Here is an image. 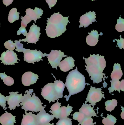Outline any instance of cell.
<instances>
[{
    "label": "cell",
    "mask_w": 124,
    "mask_h": 125,
    "mask_svg": "<svg viewBox=\"0 0 124 125\" xmlns=\"http://www.w3.org/2000/svg\"><path fill=\"white\" fill-rule=\"evenodd\" d=\"M120 39L117 40L115 39L114 41H116L117 42V45L118 47L120 49H124V39L122 38L121 35H120Z\"/></svg>",
    "instance_id": "d590c367"
},
{
    "label": "cell",
    "mask_w": 124,
    "mask_h": 125,
    "mask_svg": "<svg viewBox=\"0 0 124 125\" xmlns=\"http://www.w3.org/2000/svg\"><path fill=\"white\" fill-rule=\"evenodd\" d=\"M96 13L95 11H90L83 15L80 17L79 22L80 23L79 28L83 27L85 28L92 24V23L97 22L96 20Z\"/></svg>",
    "instance_id": "4fadbf2b"
},
{
    "label": "cell",
    "mask_w": 124,
    "mask_h": 125,
    "mask_svg": "<svg viewBox=\"0 0 124 125\" xmlns=\"http://www.w3.org/2000/svg\"><path fill=\"white\" fill-rule=\"evenodd\" d=\"M111 82V86L108 88L109 93H111L114 91H118L120 93L121 90L124 92V80L122 79L121 81H110Z\"/></svg>",
    "instance_id": "603a6c76"
},
{
    "label": "cell",
    "mask_w": 124,
    "mask_h": 125,
    "mask_svg": "<svg viewBox=\"0 0 124 125\" xmlns=\"http://www.w3.org/2000/svg\"><path fill=\"white\" fill-rule=\"evenodd\" d=\"M73 107L68 105L67 107L62 106L60 108L59 119H64L68 117L73 111Z\"/></svg>",
    "instance_id": "cb8c5ba5"
},
{
    "label": "cell",
    "mask_w": 124,
    "mask_h": 125,
    "mask_svg": "<svg viewBox=\"0 0 124 125\" xmlns=\"http://www.w3.org/2000/svg\"><path fill=\"white\" fill-rule=\"evenodd\" d=\"M10 94L9 96H7V104L8 105V108L10 110H14L16 108L17 106H20L23 99V96L22 93L19 94L18 92H11L9 93Z\"/></svg>",
    "instance_id": "8fae6325"
},
{
    "label": "cell",
    "mask_w": 124,
    "mask_h": 125,
    "mask_svg": "<svg viewBox=\"0 0 124 125\" xmlns=\"http://www.w3.org/2000/svg\"><path fill=\"white\" fill-rule=\"evenodd\" d=\"M40 31V27H38V26L33 23V25L31 26L26 38L23 39H20L19 41L20 42H27V44L28 43L36 44L39 40V37L41 34Z\"/></svg>",
    "instance_id": "ba28073f"
},
{
    "label": "cell",
    "mask_w": 124,
    "mask_h": 125,
    "mask_svg": "<svg viewBox=\"0 0 124 125\" xmlns=\"http://www.w3.org/2000/svg\"><path fill=\"white\" fill-rule=\"evenodd\" d=\"M117 100L116 99L108 100L105 103L106 109L107 111L111 112L113 111L115 107L117 105Z\"/></svg>",
    "instance_id": "4316f807"
},
{
    "label": "cell",
    "mask_w": 124,
    "mask_h": 125,
    "mask_svg": "<svg viewBox=\"0 0 124 125\" xmlns=\"http://www.w3.org/2000/svg\"><path fill=\"white\" fill-rule=\"evenodd\" d=\"M19 12H18L16 8H13L11 10L8 16V21L10 23H13L18 20L19 18Z\"/></svg>",
    "instance_id": "d4e9b609"
},
{
    "label": "cell",
    "mask_w": 124,
    "mask_h": 125,
    "mask_svg": "<svg viewBox=\"0 0 124 125\" xmlns=\"http://www.w3.org/2000/svg\"><path fill=\"white\" fill-rule=\"evenodd\" d=\"M68 18L63 17L58 12L53 14L50 18H47V26L45 29L47 36L51 38L61 36L67 30L68 23H70Z\"/></svg>",
    "instance_id": "7a4b0ae2"
},
{
    "label": "cell",
    "mask_w": 124,
    "mask_h": 125,
    "mask_svg": "<svg viewBox=\"0 0 124 125\" xmlns=\"http://www.w3.org/2000/svg\"><path fill=\"white\" fill-rule=\"evenodd\" d=\"M27 31H26V29L25 28H23V27H20L19 28V30L17 31V35H20L21 34H23L24 36H26L27 34Z\"/></svg>",
    "instance_id": "74e56055"
},
{
    "label": "cell",
    "mask_w": 124,
    "mask_h": 125,
    "mask_svg": "<svg viewBox=\"0 0 124 125\" xmlns=\"http://www.w3.org/2000/svg\"><path fill=\"white\" fill-rule=\"evenodd\" d=\"M14 1V0H3L4 4L7 7L9 6Z\"/></svg>",
    "instance_id": "ab89813d"
},
{
    "label": "cell",
    "mask_w": 124,
    "mask_h": 125,
    "mask_svg": "<svg viewBox=\"0 0 124 125\" xmlns=\"http://www.w3.org/2000/svg\"><path fill=\"white\" fill-rule=\"evenodd\" d=\"M65 84L69 94L68 96L65 95L63 97L66 98V101H68L71 95L79 93L84 89L86 85L85 76L79 72L76 67L75 69L69 72Z\"/></svg>",
    "instance_id": "3957f363"
},
{
    "label": "cell",
    "mask_w": 124,
    "mask_h": 125,
    "mask_svg": "<svg viewBox=\"0 0 124 125\" xmlns=\"http://www.w3.org/2000/svg\"><path fill=\"white\" fill-rule=\"evenodd\" d=\"M15 117L11 113L6 111L0 117V123L2 125H14L16 123Z\"/></svg>",
    "instance_id": "ac0fdd59"
},
{
    "label": "cell",
    "mask_w": 124,
    "mask_h": 125,
    "mask_svg": "<svg viewBox=\"0 0 124 125\" xmlns=\"http://www.w3.org/2000/svg\"><path fill=\"white\" fill-rule=\"evenodd\" d=\"M0 77L1 79L3 80V82L5 84L8 86L13 85L14 83V81L12 77L8 76L5 73H0Z\"/></svg>",
    "instance_id": "83f0119b"
},
{
    "label": "cell",
    "mask_w": 124,
    "mask_h": 125,
    "mask_svg": "<svg viewBox=\"0 0 124 125\" xmlns=\"http://www.w3.org/2000/svg\"></svg>",
    "instance_id": "7bdbcfd3"
},
{
    "label": "cell",
    "mask_w": 124,
    "mask_h": 125,
    "mask_svg": "<svg viewBox=\"0 0 124 125\" xmlns=\"http://www.w3.org/2000/svg\"><path fill=\"white\" fill-rule=\"evenodd\" d=\"M0 60L1 61V63H3L6 65H15V63H18V59L17 55L13 51L8 50L6 52H4L1 54Z\"/></svg>",
    "instance_id": "7c38bea8"
},
{
    "label": "cell",
    "mask_w": 124,
    "mask_h": 125,
    "mask_svg": "<svg viewBox=\"0 0 124 125\" xmlns=\"http://www.w3.org/2000/svg\"><path fill=\"white\" fill-rule=\"evenodd\" d=\"M58 0H46L47 3L49 5L50 9H51L52 7L55 6L57 4Z\"/></svg>",
    "instance_id": "f35d334b"
},
{
    "label": "cell",
    "mask_w": 124,
    "mask_h": 125,
    "mask_svg": "<svg viewBox=\"0 0 124 125\" xmlns=\"http://www.w3.org/2000/svg\"><path fill=\"white\" fill-rule=\"evenodd\" d=\"M57 125H72L71 119L68 117L64 119H60L56 123Z\"/></svg>",
    "instance_id": "d6a6232c"
},
{
    "label": "cell",
    "mask_w": 124,
    "mask_h": 125,
    "mask_svg": "<svg viewBox=\"0 0 124 125\" xmlns=\"http://www.w3.org/2000/svg\"><path fill=\"white\" fill-rule=\"evenodd\" d=\"M26 114L23 115L21 125H39L38 124L36 115L32 112L27 113L25 112Z\"/></svg>",
    "instance_id": "e0dca14e"
},
{
    "label": "cell",
    "mask_w": 124,
    "mask_h": 125,
    "mask_svg": "<svg viewBox=\"0 0 124 125\" xmlns=\"http://www.w3.org/2000/svg\"><path fill=\"white\" fill-rule=\"evenodd\" d=\"M123 75V73L121 68V64L115 63L114 65L113 70L111 75L112 80L113 81H119Z\"/></svg>",
    "instance_id": "ffe728a7"
},
{
    "label": "cell",
    "mask_w": 124,
    "mask_h": 125,
    "mask_svg": "<svg viewBox=\"0 0 124 125\" xmlns=\"http://www.w3.org/2000/svg\"><path fill=\"white\" fill-rule=\"evenodd\" d=\"M91 0L94 1V0Z\"/></svg>",
    "instance_id": "b9f144b4"
},
{
    "label": "cell",
    "mask_w": 124,
    "mask_h": 125,
    "mask_svg": "<svg viewBox=\"0 0 124 125\" xmlns=\"http://www.w3.org/2000/svg\"><path fill=\"white\" fill-rule=\"evenodd\" d=\"M41 95L47 100L49 101V103L58 100L54 83H48L41 89Z\"/></svg>",
    "instance_id": "9c48e42d"
},
{
    "label": "cell",
    "mask_w": 124,
    "mask_h": 125,
    "mask_svg": "<svg viewBox=\"0 0 124 125\" xmlns=\"http://www.w3.org/2000/svg\"><path fill=\"white\" fill-rule=\"evenodd\" d=\"M116 29L119 32H122L124 31V19L121 18V15L119 19L117 20Z\"/></svg>",
    "instance_id": "f546056e"
},
{
    "label": "cell",
    "mask_w": 124,
    "mask_h": 125,
    "mask_svg": "<svg viewBox=\"0 0 124 125\" xmlns=\"http://www.w3.org/2000/svg\"><path fill=\"white\" fill-rule=\"evenodd\" d=\"M36 118L39 125H45L50 123L54 119L55 117L46 113V111L44 110L36 115Z\"/></svg>",
    "instance_id": "9a60e30c"
},
{
    "label": "cell",
    "mask_w": 124,
    "mask_h": 125,
    "mask_svg": "<svg viewBox=\"0 0 124 125\" xmlns=\"http://www.w3.org/2000/svg\"><path fill=\"white\" fill-rule=\"evenodd\" d=\"M89 35L87 36L86 42L89 46H95L97 44L99 39V34L97 31L92 30L90 33H89Z\"/></svg>",
    "instance_id": "d6986e66"
},
{
    "label": "cell",
    "mask_w": 124,
    "mask_h": 125,
    "mask_svg": "<svg viewBox=\"0 0 124 125\" xmlns=\"http://www.w3.org/2000/svg\"><path fill=\"white\" fill-rule=\"evenodd\" d=\"M43 11L41 9L35 7V9L29 8L25 11L26 15L25 17H21V26L22 27L25 28L27 27L28 24L30 23L31 21L33 20L36 22L37 19L41 18V16L43 15Z\"/></svg>",
    "instance_id": "5b68a950"
},
{
    "label": "cell",
    "mask_w": 124,
    "mask_h": 125,
    "mask_svg": "<svg viewBox=\"0 0 124 125\" xmlns=\"http://www.w3.org/2000/svg\"><path fill=\"white\" fill-rule=\"evenodd\" d=\"M54 86L55 90L58 99L63 97V92L65 89V84L63 82L60 80H56L54 81Z\"/></svg>",
    "instance_id": "7402d4cb"
},
{
    "label": "cell",
    "mask_w": 124,
    "mask_h": 125,
    "mask_svg": "<svg viewBox=\"0 0 124 125\" xmlns=\"http://www.w3.org/2000/svg\"><path fill=\"white\" fill-rule=\"evenodd\" d=\"M102 88H98L96 89L95 87H93L91 86L90 90L87 95V97L86 98V101L85 103H86L89 102L91 104V105H92L94 108L96 103L102 100L103 98L105 99V94H102L103 92H102Z\"/></svg>",
    "instance_id": "52a82bcc"
},
{
    "label": "cell",
    "mask_w": 124,
    "mask_h": 125,
    "mask_svg": "<svg viewBox=\"0 0 124 125\" xmlns=\"http://www.w3.org/2000/svg\"><path fill=\"white\" fill-rule=\"evenodd\" d=\"M93 108H94L91 107L90 104H87L85 103L83 104L81 108L79 109V111L83 114L85 117L97 116V113L95 112Z\"/></svg>",
    "instance_id": "44dd1931"
},
{
    "label": "cell",
    "mask_w": 124,
    "mask_h": 125,
    "mask_svg": "<svg viewBox=\"0 0 124 125\" xmlns=\"http://www.w3.org/2000/svg\"><path fill=\"white\" fill-rule=\"evenodd\" d=\"M75 61L73 57L69 56L60 62L58 66L62 71L64 72H67L75 67Z\"/></svg>",
    "instance_id": "2e32d148"
},
{
    "label": "cell",
    "mask_w": 124,
    "mask_h": 125,
    "mask_svg": "<svg viewBox=\"0 0 124 125\" xmlns=\"http://www.w3.org/2000/svg\"><path fill=\"white\" fill-rule=\"evenodd\" d=\"M6 97L0 93V105L4 110H5V108H6Z\"/></svg>",
    "instance_id": "e575fe53"
},
{
    "label": "cell",
    "mask_w": 124,
    "mask_h": 125,
    "mask_svg": "<svg viewBox=\"0 0 124 125\" xmlns=\"http://www.w3.org/2000/svg\"><path fill=\"white\" fill-rule=\"evenodd\" d=\"M93 119L91 117H85L84 119L81 122L79 123L78 125H96L97 122L93 123Z\"/></svg>",
    "instance_id": "1f68e13d"
},
{
    "label": "cell",
    "mask_w": 124,
    "mask_h": 125,
    "mask_svg": "<svg viewBox=\"0 0 124 125\" xmlns=\"http://www.w3.org/2000/svg\"><path fill=\"white\" fill-rule=\"evenodd\" d=\"M68 57L65 55L64 52L61 51L51 50V52L47 56V58L50 64L53 68H56L57 70V67L59 65L63 58Z\"/></svg>",
    "instance_id": "30bf717a"
},
{
    "label": "cell",
    "mask_w": 124,
    "mask_h": 125,
    "mask_svg": "<svg viewBox=\"0 0 124 125\" xmlns=\"http://www.w3.org/2000/svg\"><path fill=\"white\" fill-rule=\"evenodd\" d=\"M4 47L9 51H13L15 49V46L14 43L11 40H8L4 43Z\"/></svg>",
    "instance_id": "836d02e7"
},
{
    "label": "cell",
    "mask_w": 124,
    "mask_h": 125,
    "mask_svg": "<svg viewBox=\"0 0 124 125\" xmlns=\"http://www.w3.org/2000/svg\"><path fill=\"white\" fill-rule=\"evenodd\" d=\"M73 119L74 120H78V122L81 123L84 119L85 115L81 112H76L73 115Z\"/></svg>",
    "instance_id": "4dcf8cb0"
},
{
    "label": "cell",
    "mask_w": 124,
    "mask_h": 125,
    "mask_svg": "<svg viewBox=\"0 0 124 125\" xmlns=\"http://www.w3.org/2000/svg\"><path fill=\"white\" fill-rule=\"evenodd\" d=\"M15 47L17 48V49L15 50L18 52H21L22 49L23 48V44L20 43V42L18 40H15Z\"/></svg>",
    "instance_id": "8d00e7d4"
},
{
    "label": "cell",
    "mask_w": 124,
    "mask_h": 125,
    "mask_svg": "<svg viewBox=\"0 0 124 125\" xmlns=\"http://www.w3.org/2000/svg\"><path fill=\"white\" fill-rule=\"evenodd\" d=\"M86 64V70L88 72L90 79L92 80L93 83L98 84L102 82L103 76L106 75L103 73V70L106 67V61L104 56H100L99 54H95L90 55L88 58H84Z\"/></svg>",
    "instance_id": "6da1fadb"
},
{
    "label": "cell",
    "mask_w": 124,
    "mask_h": 125,
    "mask_svg": "<svg viewBox=\"0 0 124 125\" xmlns=\"http://www.w3.org/2000/svg\"><path fill=\"white\" fill-rule=\"evenodd\" d=\"M61 103L57 102L52 105L51 107V111H50V113L52 114V115L57 119H59L61 108Z\"/></svg>",
    "instance_id": "484cf974"
},
{
    "label": "cell",
    "mask_w": 124,
    "mask_h": 125,
    "mask_svg": "<svg viewBox=\"0 0 124 125\" xmlns=\"http://www.w3.org/2000/svg\"><path fill=\"white\" fill-rule=\"evenodd\" d=\"M33 92V89H30L25 91L26 94L23 95V99L20 106H22V109L25 112L31 111L33 112H37L44 110L45 107L42 106L43 103L38 97L36 96L35 94L32 93Z\"/></svg>",
    "instance_id": "277c9868"
},
{
    "label": "cell",
    "mask_w": 124,
    "mask_h": 125,
    "mask_svg": "<svg viewBox=\"0 0 124 125\" xmlns=\"http://www.w3.org/2000/svg\"><path fill=\"white\" fill-rule=\"evenodd\" d=\"M21 52L24 53V60L28 63H32L34 64L35 62H38L41 61H43L42 57L47 56L49 54L46 53L43 54L40 51L37 50H31L30 49H25L23 48Z\"/></svg>",
    "instance_id": "8992f818"
},
{
    "label": "cell",
    "mask_w": 124,
    "mask_h": 125,
    "mask_svg": "<svg viewBox=\"0 0 124 125\" xmlns=\"http://www.w3.org/2000/svg\"><path fill=\"white\" fill-rule=\"evenodd\" d=\"M38 77L37 74L30 71L25 72L22 76V83L24 86H28L31 84H33L36 83L38 79Z\"/></svg>",
    "instance_id": "5bb4252c"
},
{
    "label": "cell",
    "mask_w": 124,
    "mask_h": 125,
    "mask_svg": "<svg viewBox=\"0 0 124 125\" xmlns=\"http://www.w3.org/2000/svg\"><path fill=\"white\" fill-rule=\"evenodd\" d=\"M116 122V117L111 115L107 114V117L106 118L103 117L102 123L104 125H114Z\"/></svg>",
    "instance_id": "f1b7e54d"
},
{
    "label": "cell",
    "mask_w": 124,
    "mask_h": 125,
    "mask_svg": "<svg viewBox=\"0 0 124 125\" xmlns=\"http://www.w3.org/2000/svg\"><path fill=\"white\" fill-rule=\"evenodd\" d=\"M54 124L53 123H52V124H50V123H48V124H47V125H54Z\"/></svg>",
    "instance_id": "60d3db41"
}]
</instances>
